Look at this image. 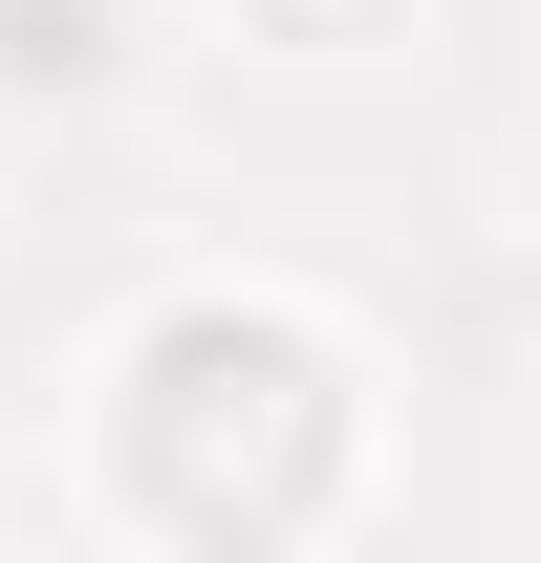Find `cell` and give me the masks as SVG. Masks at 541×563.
Returning <instances> with one entry per match:
<instances>
[{
	"instance_id": "obj_1",
	"label": "cell",
	"mask_w": 541,
	"mask_h": 563,
	"mask_svg": "<svg viewBox=\"0 0 541 563\" xmlns=\"http://www.w3.org/2000/svg\"><path fill=\"white\" fill-rule=\"evenodd\" d=\"M87 520L174 563H281L390 520V347L281 261H174L87 347Z\"/></svg>"
},
{
	"instance_id": "obj_2",
	"label": "cell",
	"mask_w": 541,
	"mask_h": 563,
	"mask_svg": "<svg viewBox=\"0 0 541 563\" xmlns=\"http://www.w3.org/2000/svg\"><path fill=\"white\" fill-rule=\"evenodd\" d=\"M152 66V0H0V131H87V109H131Z\"/></svg>"
},
{
	"instance_id": "obj_3",
	"label": "cell",
	"mask_w": 541,
	"mask_h": 563,
	"mask_svg": "<svg viewBox=\"0 0 541 563\" xmlns=\"http://www.w3.org/2000/svg\"><path fill=\"white\" fill-rule=\"evenodd\" d=\"M196 22L239 44V66H303V87H325V66H390L433 0H196Z\"/></svg>"
},
{
	"instance_id": "obj_4",
	"label": "cell",
	"mask_w": 541,
	"mask_h": 563,
	"mask_svg": "<svg viewBox=\"0 0 541 563\" xmlns=\"http://www.w3.org/2000/svg\"><path fill=\"white\" fill-rule=\"evenodd\" d=\"M520 303H541V239H520Z\"/></svg>"
}]
</instances>
